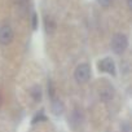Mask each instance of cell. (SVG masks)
<instances>
[{"label": "cell", "mask_w": 132, "mask_h": 132, "mask_svg": "<svg viewBox=\"0 0 132 132\" xmlns=\"http://www.w3.org/2000/svg\"><path fill=\"white\" fill-rule=\"evenodd\" d=\"M0 104H2V95H0Z\"/></svg>", "instance_id": "16"}, {"label": "cell", "mask_w": 132, "mask_h": 132, "mask_svg": "<svg viewBox=\"0 0 132 132\" xmlns=\"http://www.w3.org/2000/svg\"><path fill=\"white\" fill-rule=\"evenodd\" d=\"M30 93H31V96H32V98H34L35 101H40V98H42V88H40L39 86L32 87Z\"/></svg>", "instance_id": "9"}, {"label": "cell", "mask_w": 132, "mask_h": 132, "mask_svg": "<svg viewBox=\"0 0 132 132\" xmlns=\"http://www.w3.org/2000/svg\"><path fill=\"white\" fill-rule=\"evenodd\" d=\"M44 26H45V31L48 34H52L54 31V29H56V23H54V21L51 17H45L44 18Z\"/></svg>", "instance_id": "8"}, {"label": "cell", "mask_w": 132, "mask_h": 132, "mask_svg": "<svg viewBox=\"0 0 132 132\" xmlns=\"http://www.w3.org/2000/svg\"><path fill=\"white\" fill-rule=\"evenodd\" d=\"M128 47V39L124 34H115L111 39V49L114 51V53L120 54L123 53Z\"/></svg>", "instance_id": "1"}, {"label": "cell", "mask_w": 132, "mask_h": 132, "mask_svg": "<svg viewBox=\"0 0 132 132\" xmlns=\"http://www.w3.org/2000/svg\"><path fill=\"white\" fill-rule=\"evenodd\" d=\"M127 4H128V8H132V0H127Z\"/></svg>", "instance_id": "15"}, {"label": "cell", "mask_w": 132, "mask_h": 132, "mask_svg": "<svg viewBox=\"0 0 132 132\" xmlns=\"http://www.w3.org/2000/svg\"><path fill=\"white\" fill-rule=\"evenodd\" d=\"M98 96L102 101H109L114 97V88L109 83H104V86L98 91Z\"/></svg>", "instance_id": "5"}, {"label": "cell", "mask_w": 132, "mask_h": 132, "mask_svg": "<svg viewBox=\"0 0 132 132\" xmlns=\"http://www.w3.org/2000/svg\"><path fill=\"white\" fill-rule=\"evenodd\" d=\"M52 111L54 115H60L63 111V104L60 100H53L52 101Z\"/></svg>", "instance_id": "7"}, {"label": "cell", "mask_w": 132, "mask_h": 132, "mask_svg": "<svg viewBox=\"0 0 132 132\" xmlns=\"http://www.w3.org/2000/svg\"><path fill=\"white\" fill-rule=\"evenodd\" d=\"M74 77L77 79L78 83H86L91 78V69L87 63H80L78 68L75 69V73H74Z\"/></svg>", "instance_id": "2"}, {"label": "cell", "mask_w": 132, "mask_h": 132, "mask_svg": "<svg viewBox=\"0 0 132 132\" xmlns=\"http://www.w3.org/2000/svg\"><path fill=\"white\" fill-rule=\"evenodd\" d=\"M98 69L104 73H109L111 75H115V63L111 58H104L98 63Z\"/></svg>", "instance_id": "4"}, {"label": "cell", "mask_w": 132, "mask_h": 132, "mask_svg": "<svg viewBox=\"0 0 132 132\" xmlns=\"http://www.w3.org/2000/svg\"><path fill=\"white\" fill-rule=\"evenodd\" d=\"M69 120H70L71 127H73V128H77L78 126H80V123H82V120H83V115H82V113H80L79 110H74Z\"/></svg>", "instance_id": "6"}, {"label": "cell", "mask_w": 132, "mask_h": 132, "mask_svg": "<svg viewBox=\"0 0 132 132\" xmlns=\"http://www.w3.org/2000/svg\"><path fill=\"white\" fill-rule=\"evenodd\" d=\"M14 2H16V4H17V5L22 7V5H26V4H27L29 0H14Z\"/></svg>", "instance_id": "13"}, {"label": "cell", "mask_w": 132, "mask_h": 132, "mask_svg": "<svg viewBox=\"0 0 132 132\" xmlns=\"http://www.w3.org/2000/svg\"><path fill=\"white\" fill-rule=\"evenodd\" d=\"M13 40V30L11 29V26H3L0 29V43L8 45L11 44Z\"/></svg>", "instance_id": "3"}, {"label": "cell", "mask_w": 132, "mask_h": 132, "mask_svg": "<svg viewBox=\"0 0 132 132\" xmlns=\"http://www.w3.org/2000/svg\"><path fill=\"white\" fill-rule=\"evenodd\" d=\"M97 2L100 3V5H102V7H109L111 3H113V0H97Z\"/></svg>", "instance_id": "11"}, {"label": "cell", "mask_w": 132, "mask_h": 132, "mask_svg": "<svg viewBox=\"0 0 132 132\" xmlns=\"http://www.w3.org/2000/svg\"><path fill=\"white\" fill-rule=\"evenodd\" d=\"M48 95H49L51 97H53V84H52L51 80H49V83H48Z\"/></svg>", "instance_id": "12"}, {"label": "cell", "mask_w": 132, "mask_h": 132, "mask_svg": "<svg viewBox=\"0 0 132 132\" xmlns=\"http://www.w3.org/2000/svg\"><path fill=\"white\" fill-rule=\"evenodd\" d=\"M40 120H45V115H44L43 110H42V111H39V113L32 118V123H38V122H40Z\"/></svg>", "instance_id": "10"}, {"label": "cell", "mask_w": 132, "mask_h": 132, "mask_svg": "<svg viewBox=\"0 0 132 132\" xmlns=\"http://www.w3.org/2000/svg\"><path fill=\"white\" fill-rule=\"evenodd\" d=\"M32 29H36V14H32Z\"/></svg>", "instance_id": "14"}]
</instances>
